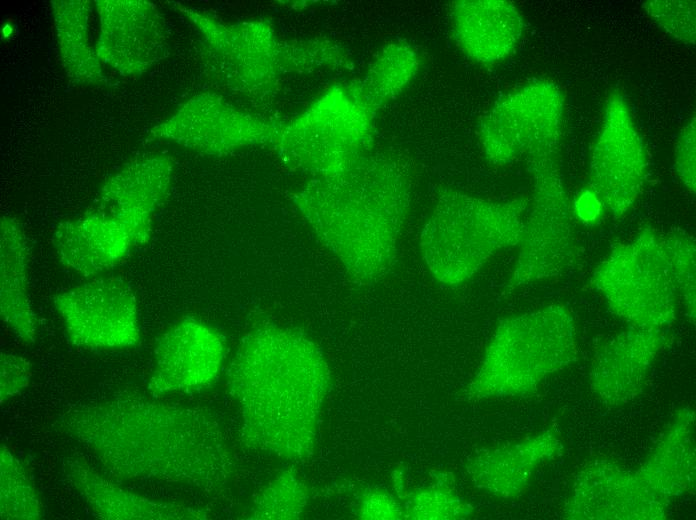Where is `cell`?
<instances>
[{"mask_svg": "<svg viewBox=\"0 0 696 520\" xmlns=\"http://www.w3.org/2000/svg\"><path fill=\"white\" fill-rule=\"evenodd\" d=\"M56 424L119 478L217 489L234 473L221 426L202 409L115 396L76 404Z\"/></svg>", "mask_w": 696, "mask_h": 520, "instance_id": "cell-1", "label": "cell"}, {"mask_svg": "<svg viewBox=\"0 0 696 520\" xmlns=\"http://www.w3.org/2000/svg\"><path fill=\"white\" fill-rule=\"evenodd\" d=\"M226 386L248 445L287 461L312 456L329 371L310 339L277 326L254 330L230 362Z\"/></svg>", "mask_w": 696, "mask_h": 520, "instance_id": "cell-2", "label": "cell"}, {"mask_svg": "<svg viewBox=\"0 0 696 520\" xmlns=\"http://www.w3.org/2000/svg\"><path fill=\"white\" fill-rule=\"evenodd\" d=\"M411 193L400 160L369 153L338 173L314 177L295 201L349 274L371 283L394 267Z\"/></svg>", "mask_w": 696, "mask_h": 520, "instance_id": "cell-3", "label": "cell"}, {"mask_svg": "<svg viewBox=\"0 0 696 520\" xmlns=\"http://www.w3.org/2000/svg\"><path fill=\"white\" fill-rule=\"evenodd\" d=\"M528 201H492L452 189L440 191L423 226L420 251L430 273L456 286L495 254L520 244Z\"/></svg>", "mask_w": 696, "mask_h": 520, "instance_id": "cell-4", "label": "cell"}, {"mask_svg": "<svg viewBox=\"0 0 696 520\" xmlns=\"http://www.w3.org/2000/svg\"><path fill=\"white\" fill-rule=\"evenodd\" d=\"M575 322L560 304L500 322L471 389L478 397L531 393L577 356Z\"/></svg>", "mask_w": 696, "mask_h": 520, "instance_id": "cell-5", "label": "cell"}, {"mask_svg": "<svg viewBox=\"0 0 696 520\" xmlns=\"http://www.w3.org/2000/svg\"><path fill=\"white\" fill-rule=\"evenodd\" d=\"M377 113L358 81L336 84L281 123L272 146L294 168L314 177L332 175L371 153Z\"/></svg>", "mask_w": 696, "mask_h": 520, "instance_id": "cell-6", "label": "cell"}, {"mask_svg": "<svg viewBox=\"0 0 696 520\" xmlns=\"http://www.w3.org/2000/svg\"><path fill=\"white\" fill-rule=\"evenodd\" d=\"M198 28L205 62L212 76L228 90L264 102L279 91L287 74L306 73L304 40H282L266 19L225 23L181 7Z\"/></svg>", "mask_w": 696, "mask_h": 520, "instance_id": "cell-7", "label": "cell"}, {"mask_svg": "<svg viewBox=\"0 0 696 520\" xmlns=\"http://www.w3.org/2000/svg\"><path fill=\"white\" fill-rule=\"evenodd\" d=\"M591 282L611 311L630 326L669 330L676 320L679 296L663 236L651 228L616 245L597 266Z\"/></svg>", "mask_w": 696, "mask_h": 520, "instance_id": "cell-8", "label": "cell"}, {"mask_svg": "<svg viewBox=\"0 0 696 520\" xmlns=\"http://www.w3.org/2000/svg\"><path fill=\"white\" fill-rule=\"evenodd\" d=\"M559 152L560 146H555L525 156L533 192L519 253L507 284L510 289L559 277L575 261L571 209Z\"/></svg>", "mask_w": 696, "mask_h": 520, "instance_id": "cell-9", "label": "cell"}, {"mask_svg": "<svg viewBox=\"0 0 696 520\" xmlns=\"http://www.w3.org/2000/svg\"><path fill=\"white\" fill-rule=\"evenodd\" d=\"M564 97L548 80L525 84L497 100L478 127L486 158L506 165L537 149L560 145Z\"/></svg>", "mask_w": 696, "mask_h": 520, "instance_id": "cell-10", "label": "cell"}, {"mask_svg": "<svg viewBox=\"0 0 696 520\" xmlns=\"http://www.w3.org/2000/svg\"><path fill=\"white\" fill-rule=\"evenodd\" d=\"M647 155L626 98L611 92L589 160V188L614 217L630 210L647 175Z\"/></svg>", "mask_w": 696, "mask_h": 520, "instance_id": "cell-11", "label": "cell"}, {"mask_svg": "<svg viewBox=\"0 0 696 520\" xmlns=\"http://www.w3.org/2000/svg\"><path fill=\"white\" fill-rule=\"evenodd\" d=\"M70 343L88 349H124L140 340L137 301L120 278L100 277L53 298Z\"/></svg>", "mask_w": 696, "mask_h": 520, "instance_id": "cell-12", "label": "cell"}, {"mask_svg": "<svg viewBox=\"0 0 696 520\" xmlns=\"http://www.w3.org/2000/svg\"><path fill=\"white\" fill-rule=\"evenodd\" d=\"M669 506L636 470L594 459L575 474L562 516L573 520H662Z\"/></svg>", "mask_w": 696, "mask_h": 520, "instance_id": "cell-13", "label": "cell"}, {"mask_svg": "<svg viewBox=\"0 0 696 520\" xmlns=\"http://www.w3.org/2000/svg\"><path fill=\"white\" fill-rule=\"evenodd\" d=\"M280 126L205 93L190 99L153 133L196 151L222 155L251 145L272 146Z\"/></svg>", "mask_w": 696, "mask_h": 520, "instance_id": "cell-14", "label": "cell"}, {"mask_svg": "<svg viewBox=\"0 0 696 520\" xmlns=\"http://www.w3.org/2000/svg\"><path fill=\"white\" fill-rule=\"evenodd\" d=\"M224 354V341L216 330L186 317L158 339L147 388L156 396L202 391L217 378Z\"/></svg>", "mask_w": 696, "mask_h": 520, "instance_id": "cell-15", "label": "cell"}, {"mask_svg": "<svg viewBox=\"0 0 696 520\" xmlns=\"http://www.w3.org/2000/svg\"><path fill=\"white\" fill-rule=\"evenodd\" d=\"M668 338L669 330L630 326L607 340L591 364L589 386L592 393L601 403L612 407L634 400Z\"/></svg>", "mask_w": 696, "mask_h": 520, "instance_id": "cell-16", "label": "cell"}, {"mask_svg": "<svg viewBox=\"0 0 696 520\" xmlns=\"http://www.w3.org/2000/svg\"><path fill=\"white\" fill-rule=\"evenodd\" d=\"M140 245L130 228L100 210L60 224L53 235L59 261L82 276L113 269Z\"/></svg>", "mask_w": 696, "mask_h": 520, "instance_id": "cell-17", "label": "cell"}, {"mask_svg": "<svg viewBox=\"0 0 696 520\" xmlns=\"http://www.w3.org/2000/svg\"><path fill=\"white\" fill-rule=\"evenodd\" d=\"M450 23L459 49L483 65H493L510 56L524 31L519 9L504 0L456 1L450 8Z\"/></svg>", "mask_w": 696, "mask_h": 520, "instance_id": "cell-18", "label": "cell"}, {"mask_svg": "<svg viewBox=\"0 0 696 520\" xmlns=\"http://www.w3.org/2000/svg\"><path fill=\"white\" fill-rule=\"evenodd\" d=\"M62 469L66 480L95 516L104 520L207 519L200 509L156 501L124 489L101 476L86 461L68 457Z\"/></svg>", "mask_w": 696, "mask_h": 520, "instance_id": "cell-19", "label": "cell"}, {"mask_svg": "<svg viewBox=\"0 0 696 520\" xmlns=\"http://www.w3.org/2000/svg\"><path fill=\"white\" fill-rule=\"evenodd\" d=\"M695 460V413L686 406L675 411L636 472L653 492L671 504L694 492Z\"/></svg>", "mask_w": 696, "mask_h": 520, "instance_id": "cell-20", "label": "cell"}, {"mask_svg": "<svg viewBox=\"0 0 696 520\" xmlns=\"http://www.w3.org/2000/svg\"><path fill=\"white\" fill-rule=\"evenodd\" d=\"M563 451L559 433L544 430L505 447L492 449L478 456L473 465L477 485L499 497L521 494L535 471L558 458Z\"/></svg>", "mask_w": 696, "mask_h": 520, "instance_id": "cell-21", "label": "cell"}, {"mask_svg": "<svg viewBox=\"0 0 696 520\" xmlns=\"http://www.w3.org/2000/svg\"><path fill=\"white\" fill-rule=\"evenodd\" d=\"M0 230V315L16 338L30 345L38 327L28 293L27 239L12 218H3Z\"/></svg>", "mask_w": 696, "mask_h": 520, "instance_id": "cell-22", "label": "cell"}, {"mask_svg": "<svg viewBox=\"0 0 696 520\" xmlns=\"http://www.w3.org/2000/svg\"><path fill=\"white\" fill-rule=\"evenodd\" d=\"M419 68L417 50L407 42L392 41L376 54L358 84L366 100L379 111L406 89Z\"/></svg>", "mask_w": 696, "mask_h": 520, "instance_id": "cell-23", "label": "cell"}, {"mask_svg": "<svg viewBox=\"0 0 696 520\" xmlns=\"http://www.w3.org/2000/svg\"><path fill=\"white\" fill-rule=\"evenodd\" d=\"M0 515L5 520H35L42 504L20 459L4 444L0 448Z\"/></svg>", "mask_w": 696, "mask_h": 520, "instance_id": "cell-24", "label": "cell"}, {"mask_svg": "<svg viewBox=\"0 0 696 520\" xmlns=\"http://www.w3.org/2000/svg\"><path fill=\"white\" fill-rule=\"evenodd\" d=\"M308 500L305 484L292 470L278 474L252 501L247 518L260 520L297 519Z\"/></svg>", "mask_w": 696, "mask_h": 520, "instance_id": "cell-25", "label": "cell"}, {"mask_svg": "<svg viewBox=\"0 0 696 520\" xmlns=\"http://www.w3.org/2000/svg\"><path fill=\"white\" fill-rule=\"evenodd\" d=\"M663 243L671 275L689 317L695 319L696 246L692 235L683 231H673L663 236Z\"/></svg>", "mask_w": 696, "mask_h": 520, "instance_id": "cell-26", "label": "cell"}, {"mask_svg": "<svg viewBox=\"0 0 696 520\" xmlns=\"http://www.w3.org/2000/svg\"><path fill=\"white\" fill-rule=\"evenodd\" d=\"M642 8L659 27L682 43L695 44V2L687 0L646 1Z\"/></svg>", "mask_w": 696, "mask_h": 520, "instance_id": "cell-27", "label": "cell"}, {"mask_svg": "<svg viewBox=\"0 0 696 520\" xmlns=\"http://www.w3.org/2000/svg\"><path fill=\"white\" fill-rule=\"evenodd\" d=\"M30 362L23 356L2 352L0 357V401L4 405L29 386Z\"/></svg>", "mask_w": 696, "mask_h": 520, "instance_id": "cell-28", "label": "cell"}, {"mask_svg": "<svg viewBox=\"0 0 696 520\" xmlns=\"http://www.w3.org/2000/svg\"><path fill=\"white\" fill-rule=\"evenodd\" d=\"M695 148V118H693L682 128L674 150L676 173L686 189L693 194L696 188Z\"/></svg>", "mask_w": 696, "mask_h": 520, "instance_id": "cell-29", "label": "cell"}, {"mask_svg": "<svg viewBox=\"0 0 696 520\" xmlns=\"http://www.w3.org/2000/svg\"><path fill=\"white\" fill-rule=\"evenodd\" d=\"M603 210L602 202L590 188L582 190L574 203L575 214L586 224H595Z\"/></svg>", "mask_w": 696, "mask_h": 520, "instance_id": "cell-30", "label": "cell"}]
</instances>
